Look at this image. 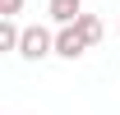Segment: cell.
Instances as JSON below:
<instances>
[{
	"label": "cell",
	"mask_w": 120,
	"mask_h": 115,
	"mask_svg": "<svg viewBox=\"0 0 120 115\" xmlns=\"http://www.w3.org/2000/svg\"><path fill=\"white\" fill-rule=\"evenodd\" d=\"M19 55L23 60H46V55H56V32L51 28H42V23H28L23 28V42H19Z\"/></svg>",
	"instance_id": "cell-1"
},
{
	"label": "cell",
	"mask_w": 120,
	"mask_h": 115,
	"mask_svg": "<svg viewBox=\"0 0 120 115\" xmlns=\"http://www.w3.org/2000/svg\"><path fill=\"white\" fill-rule=\"evenodd\" d=\"M83 51H88V37L79 32V23H69V28L56 32V55H60V60H79Z\"/></svg>",
	"instance_id": "cell-2"
},
{
	"label": "cell",
	"mask_w": 120,
	"mask_h": 115,
	"mask_svg": "<svg viewBox=\"0 0 120 115\" xmlns=\"http://www.w3.org/2000/svg\"><path fill=\"white\" fill-rule=\"evenodd\" d=\"M46 14H51L56 28H69V23L83 18V0H46Z\"/></svg>",
	"instance_id": "cell-3"
},
{
	"label": "cell",
	"mask_w": 120,
	"mask_h": 115,
	"mask_svg": "<svg viewBox=\"0 0 120 115\" xmlns=\"http://www.w3.org/2000/svg\"><path fill=\"white\" fill-rule=\"evenodd\" d=\"M19 42H23V28H19L14 18H5L0 23V51H14L19 55Z\"/></svg>",
	"instance_id": "cell-4"
},
{
	"label": "cell",
	"mask_w": 120,
	"mask_h": 115,
	"mask_svg": "<svg viewBox=\"0 0 120 115\" xmlns=\"http://www.w3.org/2000/svg\"><path fill=\"white\" fill-rule=\"evenodd\" d=\"M79 32H83V37H88V46H97V42H102V18H97V14H83V18H79Z\"/></svg>",
	"instance_id": "cell-5"
},
{
	"label": "cell",
	"mask_w": 120,
	"mask_h": 115,
	"mask_svg": "<svg viewBox=\"0 0 120 115\" xmlns=\"http://www.w3.org/2000/svg\"><path fill=\"white\" fill-rule=\"evenodd\" d=\"M23 14V0H0V18H14Z\"/></svg>",
	"instance_id": "cell-6"
}]
</instances>
